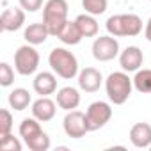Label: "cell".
<instances>
[{
    "label": "cell",
    "mask_w": 151,
    "mask_h": 151,
    "mask_svg": "<svg viewBox=\"0 0 151 151\" xmlns=\"http://www.w3.org/2000/svg\"><path fill=\"white\" fill-rule=\"evenodd\" d=\"M48 64L57 77H60L64 80H71L80 73L78 71V59L75 57L73 52H69L62 46H57L50 52Z\"/></svg>",
    "instance_id": "cell-1"
},
{
    "label": "cell",
    "mask_w": 151,
    "mask_h": 151,
    "mask_svg": "<svg viewBox=\"0 0 151 151\" xmlns=\"http://www.w3.org/2000/svg\"><path fill=\"white\" fill-rule=\"evenodd\" d=\"M133 89V78L128 77L126 71H114L105 80V91L109 100L114 105H123L128 101Z\"/></svg>",
    "instance_id": "cell-2"
},
{
    "label": "cell",
    "mask_w": 151,
    "mask_h": 151,
    "mask_svg": "<svg viewBox=\"0 0 151 151\" xmlns=\"http://www.w3.org/2000/svg\"><path fill=\"white\" fill-rule=\"evenodd\" d=\"M107 32L116 37H135L142 32V20L140 16L128 13V14H114L107 20Z\"/></svg>",
    "instance_id": "cell-3"
},
{
    "label": "cell",
    "mask_w": 151,
    "mask_h": 151,
    "mask_svg": "<svg viewBox=\"0 0 151 151\" xmlns=\"http://www.w3.org/2000/svg\"><path fill=\"white\" fill-rule=\"evenodd\" d=\"M68 9L66 0H48L43 6V23L48 27L50 36H59L68 22Z\"/></svg>",
    "instance_id": "cell-4"
},
{
    "label": "cell",
    "mask_w": 151,
    "mask_h": 151,
    "mask_svg": "<svg viewBox=\"0 0 151 151\" xmlns=\"http://www.w3.org/2000/svg\"><path fill=\"white\" fill-rule=\"evenodd\" d=\"M39 68V53L34 48V45H23L14 52V69L23 75V77H29V75H34Z\"/></svg>",
    "instance_id": "cell-5"
},
{
    "label": "cell",
    "mask_w": 151,
    "mask_h": 151,
    "mask_svg": "<svg viewBox=\"0 0 151 151\" xmlns=\"http://www.w3.org/2000/svg\"><path fill=\"white\" fill-rule=\"evenodd\" d=\"M93 57L100 62H109L116 57H119V41L116 36H100L93 43Z\"/></svg>",
    "instance_id": "cell-6"
},
{
    "label": "cell",
    "mask_w": 151,
    "mask_h": 151,
    "mask_svg": "<svg viewBox=\"0 0 151 151\" xmlns=\"http://www.w3.org/2000/svg\"><path fill=\"white\" fill-rule=\"evenodd\" d=\"M110 117H112V107L107 101H93L86 110L89 132H96V130L103 128L110 121Z\"/></svg>",
    "instance_id": "cell-7"
},
{
    "label": "cell",
    "mask_w": 151,
    "mask_h": 151,
    "mask_svg": "<svg viewBox=\"0 0 151 151\" xmlns=\"http://www.w3.org/2000/svg\"><path fill=\"white\" fill-rule=\"evenodd\" d=\"M62 128L66 132L68 137L71 139H82L86 133H89V126H87V119L86 114L80 110H69L62 121Z\"/></svg>",
    "instance_id": "cell-8"
},
{
    "label": "cell",
    "mask_w": 151,
    "mask_h": 151,
    "mask_svg": "<svg viewBox=\"0 0 151 151\" xmlns=\"http://www.w3.org/2000/svg\"><path fill=\"white\" fill-rule=\"evenodd\" d=\"M25 23V11L22 7H7L0 16V29L4 32H16Z\"/></svg>",
    "instance_id": "cell-9"
},
{
    "label": "cell",
    "mask_w": 151,
    "mask_h": 151,
    "mask_svg": "<svg viewBox=\"0 0 151 151\" xmlns=\"http://www.w3.org/2000/svg\"><path fill=\"white\" fill-rule=\"evenodd\" d=\"M142 64H144V53L139 46H126L119 53V66L126 73L139 71Z\"/></svg>",
    "instance_id": "cell-10"
},
{
    "label": "cell",
    "mask_w": 151,
    "mask_h": 151,
    "mask_svg": "<svg viewBox=\"0 0 151 151\" xmlns=\"http://www.w3.org/2000/svg\"><path fill=\"white\" fill-rule=\"evenodd\" d=\"M103 84V77H101V71L96 68H84L78 73V87L86 93H96L100 91Z\"/></svg>",
    "instance_id": "cell-11"
},
{
    "label": "cell",
    "mask_w": 151,
    "mask_h": 151,
    "mask_svg": "<svg viewBox=\"0 0 151 151\" xmlns=\"http://www.w3.org/2000/svg\"><path fill=\"white\" fill-rule=\"evenodd\" d=\"M32 89L39 96H50L57 93V77L50 71H41L32 80Z\"/></svg>",
    "instance_id": "cell-12"
},
{
    "label": "cell",
    "mask_w": 151,
    "mask_h": 151,
    "mask_svg": "<svg viewBox=\"0 0 151 151\" xmlns=\"http://www.w3.org/2000/svg\"><path fill=\"white\" fill-rule=\"evenodd\" d=\"M32 116L41 121V123H46V121H52L55 117V112H57V105L53 100H50L48 96H41L39 100H36L32 103Z\"/></svg>",
    "instance_id": "cell-13"
},
{
    "label": "cell",
    "mask_w": 151,
    "mask_h": 151,
    "mask_svg": "<svg viewBox=\"0 0 151 151\" xmlns=\"http://www.w3.org/2000/svg\"><path fill=\"white\" fill-rule=\"evenodd\" d=\"M130 142L135 147H139V149L151 147V124H147V123H135L130 128Z\"/></svg>",
    "instance_id": "cell-14"
},
{
    "label": "cell",
    "mask_w": 151,
    "mask_h": 151,
    "mask_svg": "<svg viewBox=\"0 0 151 151\" xmlns=\"http://www.w3.org/2000/svg\"><path fill=\"white\" fill-rule=\"evenodd\" d=\"M55 96H57V105H59L62 110H66V112L75 110V109L80 105V93H78L77 87L66 86V87L59 89Z\"/></svg>",
    "instance_id": "cell-15"
},
{
    "label": "cell",
    "mask_w": 151,
    "mask_h": 151,
    "mask_svg": "<svg viewBox=\"0 0 151 151\" xmlns=\"http://www.w3.org/2000/svg\"><path fill=\"white\" fill-rule=\"evenodd\" d=\"M48 36H50V30H48V27H46L43 22H41V23H30V25L25 29V32H23L25 41H27L29 45H34V46L43 45V43L48 39Z\"/></svg>",
    "instance_id": "cell-16"
},
{
    "label": "cell",
    "mask_w": 151,
    "mask_h": 151,
    "mask_svg": "<svg viewBox=\"0 0 151 151\" xmlns=\"http://www.w3.org/2000/svg\"><path fill=\"white\" fill-rule=\"evenodd\" d=\"M59 41L60 43H64V45H69V46H75V45H78L82 39H84V36H82V32H80V29H78V25H77V22H66V25L62 27V30L59 32Z\"/></svg>",
    "instance_id": "cell-17"
},
{
    "label": "cell",
    "mask_w": 151,
    "mask_h": 151,
    "mask_svg": "<svg viewBox=\"0 0 151 151\" xmlns=\"http://www.w3.org/2000/svg\"><path fill=\"white\" fill-rule=\"evenodd\" d=\"M7 101H9L11 109L22 112V110L29 109V105L32 103V96H30V93H29L27 89H23V87H16V89H13V91L9 93Z\"/></svg>",
    "instance_id": "cell-18"
},
{
    "label": "cell",
    "mask_w": 151,
    "mask_h": 151,
    "mask_svg": "<svg viewBox=\"0 0 151 151\" xmlns=\"http://www.w3.org/2000/svg\"><path fill=\"white\" fill-rule=\"evenodd\" d=\"M75 22H77V25H78V29H80V32H82L84 37H94V36H98L100 25H98V22H96V18L93 14H89V13L78 14L77 18H75Z\"/></svg>",
    "instance_id": "cell-19"
},
{
    "label": "cell",
    "mask_w": 151,
    "mask_h": 151,
    "mask_svg": "<svg viewBox=\"0 0 151 151\" xmlns=\"http://www.w3.org/2000/svg\"><path fill=\"white\" fill-rule=\"evenodd\" d=\"M39 123H41V121H37L34 116H32V117H25V119L20 123V128H18L20 137L27 142L29 139H32V137L39 135V133L43 132V128H41V124H39Z\"/></svg>",
    "instance_id": "cell-20"
},
{
    "label": "cell",
    "mask_w": 151,
    "mask_h": 151,
    "mask_svg": "<svg viewBox=\"0 0 151 151\" xmlns=\"http://www.w3.org/2000/svg\"><path fill=\"white\" fill-rule=\"evenodd\" d=\"M133 89L142 94H151V69H139L133 77Z\"/></svg>",
    "instance_id": "cell-21"
},
{
    "label": "cell",
    "mask_w": 151,
    "mask_h": 151,
    "mask_svg": "<svg viewBox=\"0 0 151 151\" xmlns=\"http://www.w3.org/2000/svg\"><path fill=\"white\" fill-rule=\"evenodd\" d=\"M25 144H27V146H29V149H32V151H48V149H50V146H52L50 137H48V133H45V132H41L39 135H36V137L29 139Z\"/></svg>",
    "instance_id": "cell-22"
},
{
    "label": "cell",
    "mask_w": 151,
    "mask_h": 151,
    "mask_svg": "<svg viewBox=\"0 0 151 151\" xmlns=\"http://www.w3.org/2000/svg\"><path fill=\"white\" fill-rule=\"evenodd\" d=\"M109 0H82V7L86 9V13L93 14V16H100L107 11Z\"/></svg>",
    "instance_id": "cell-23"
},
{
    "label": "cell",
    "mask_w": 151,
    "mask_h": 151,
    "mask_svg": "<svg viewBox=\"0 0 151 151\" xmlns=\"http://www.w3.org/2000/svg\"><path fill=\"white\" fill-rule=\"evenodd\" d=\"M14 82V69L7 62H0V86L9 87Z\"/></svg>",
    "instance_id": "cell-24"
},
{
    "label": "cell",
    "mask_w": 151,
    "mask_h": 151,
    "mask_svg": "<svg viewBox=\"0 0 151 151\" xmlns=\"http://www.w3.org/2000/svg\"><path fill=\"white\" fill-rule=\"evenodd\" d=\"M13 114L7 110V109H2L0 110V137H4L7 133L13 132Z\"/></svg>",
    "instance_id": "cell-25"
},
{
    "label": "cell",
    "mask_w": 151,
    "mask_h": 151,
    "mask_svg": "<svg viewBox=\"0 0 151 151\" xmlns=\"http://www.w3.org/2000/svg\"><path fill=\"white\" fill-rule=\"evenodd\" d=\"M0 146H2L4 151H22V142L13 133H7L4 137H0Z\"/></svg>",
    "instance_id": "cell-26"
},
{
    "label": "cell",
    "mask_w": 151,
    "mask_h": 151,
    "mask_svg": "<svg viewBox=\"0 0 151 151\" xmlns=\"http://www.w3.org/2000/svg\"><path fill=\"white\" fill-rule=\"evenodd\" d=\"M18 2L25 13H36L43 7V0H18Z\"/></svg>",
    "instance_id": "cell-27"
},
{
    "label": "cell",
    "mask_w": 151,
    "mask_h": 151,
    "mask_svg": "<svg viewBox=\"0 0 151 151\" xmlns=\"http://www.w3.org/2000/svg\"><path fill=\"white\" fill-rule=\"evenodd\" d=\"M144 37L151 43V18L146 22V27H144Z\"/></svg>",
    "instance_id": "cell-28"
},
{
    "label": "cell",
    "mask_w": 151,
    "mask_h": 151,
    "mask_svg": "<svg viewBox=\"0 0 151 151\" xmlns=\"http://www.w3.org/2000/svg\"><path fill=\"white\" fill-rule=\"evenodd\" d=\"M149 2H151V0H149Z\"/></svg>",
    "instance_id": "cell-29"
}]
</instances>
